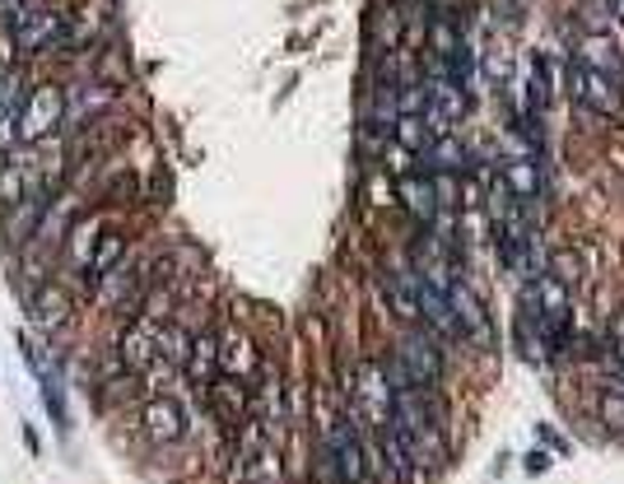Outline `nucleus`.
Wrapping results in <instances>:
<instances>
[{"instance_id":"6","label":"nucleus","mask_w":624,"mask_h":484,"mask_svg":"<svg viewBox=\"0 0 624 484\" xmlns=\"http://www.w3.org/2000/svg\"><path fill=\"white\" fill-rule=\"evenodd\" d=\"M568 98L578 102V108H587V112H597V117H611V112H620V84L611 80V75H601V71H587L583 61H574L568 65Z\"/></svg>"},{"instance_id":"13","label":"nucleus","mask_w":624,"mask_h":484,"mask_svg":"<svg viewBox=\"0 0 624 484\" xmlns=\"http://www.w3.org/2000/svg\"><path fill=\"white\" fill-rule=\"evenodd\" d=\"M205 396H211V410H215V420L224 428H242V424H248L252 396H248V383H242V377H215Z\"/></svg>"},{"instance_id":"16","label":"nucleus","mask_w":624,"mask_h":484,"mask_svg":"<svg viewBox=\"0 0 624 484\" xmlns=\"http://www.w3.org/2000/svg\"><path fill=\"white\" fill-rule=\"evenodd\" d=\"M396 196H401V205H406V210L420 219V223L439 219V186H433L429 172H406V178L396 182Z\"/></svg>"},{"instance_id":"23","label":"nucleus","mask_w":624,"mask_h":484,"mask_svg":"<svg viewBox=\"0 0 624 484\" xmlns=\"http://www.w3.org/2000/svg\"><path fill=\"white\" fill-rule=\"evenodd\" d=\"M24 84H20V75H10V71H0V141H14V117H20V108H24Z\"/></svg>"},{"instance_id":"2","label":"nucleus","mask_w":624,"mask_h":484,"mask_svg":"<svg viewBox=\"0 0 624 484\" xmlns=\"http://www.w3.org/2000/svg\"><path fill=\"white\" fill-rule=\"evenodd\" d=\"M61 126H65V89L61 84H38V89L24 98L20 117H14V141L33 149V145H47Z\"/></svg>"},{"instance_id":"12","label":"nucleus","mask_w":624,"mask_h":484,"mask_svg":"<svg viewBox=\"0 0 624 484\" xmlns=\"http://www.w3.org/2000/svg\"><path fill=\"white\" fill-rule=\"evenodd\" d=\"M47 210H51V186H33L28 196H20L10 205V219H5V233L20 242H33L43 233V219H47Z\"/></svg>"},{"instance_id":"14","label":"nucleus","mask_w":624,"mask_h":484,"mask_svg":"<svg viewBox=\"0 0 624 484\" xmlns=\"http://www.w3.org/2000/svg\"><path fill=\"white\" fill-rule=\"evenodd\" d=\"M159 326L164 322H135L127 336H121L117 344V359H121V368H131V373H145L159 363Z\"/></svg>"},{"instance_id":"31","label":"nucleus","mask_w":624,"mask_h":484,"mask_svg":"<svg viewBox=\"0 0 624 484\" xmlns=\"http://www.w3.org/2000/svg\"><path fill=\"white\" fill-rule=\"evenodd\" d=\"M620 383H624V368H620Z\"/></svg>"},{"instance_id":"1","label":"nucleus","mask_w":624,"mask_h":484,"mask_svg":"<svg viewBox=\"0 0 624 484\" xmlns=\"http://www.w3.org/2000/svg\"><path fill=\"white\" fill-rule=\"evenodd\" d=\"M392 434L406 443L415 465H439L447 457V414L433 401V387L396 391L392 401Z\"/></svg>"},{"instance_id":"17","label":"nucleus","mask_w":624,"mask_h":484,"mask_svg":"<svg viewBox=\"0 0 624 484\" xmlns=\"http://www.w3.org/2000/svg\"><path fill=\"white\" fill-rule=\"evenodd\" d=\"M578 61L587 65V71H601V75H611L615 84L624 80V61H620V47L605 38V33H587V38L578 43Z\"/></svg>"},{"instance_id":"18","label":"nucleus","mask_w":624,"mask_h":484,"mask_svg":"<svg viewBox=\"0 0 624 484\" xmlns=\"http://www.w3.org/2000/svg\"><path fill=\"white\" fill-rule=\"evenodd\" d=\"M256 368H262V359H256L252 340L242 336V331H233L229 340H219V373L224 377H242V383H248Z\"/></svg>"},{"instance_id":"24","label":"nucleus","mask_w":624,"mask_h":484,"mask_svg":"<svg viewBox=\"0 0 624 484\" xmlns=\"http://www.w3.org/2000/svg\"><path fill=\"white\" fill-rule=\"evenodd\" d=\"M597 414H601V424L611 428V434H624V383L601 387V396H597Z\"/></svg>"},{"instance_id":"25","label":"nucleus","mask_w":624,"mask_h":484,"mask_svg":"<svg viewBox=\"0 0 624 484\" xmlns=\"http://www.w3.org/2000/svg\"><path fill=\"white\" fill-rule=\"evenodd\" d=\"M545 102H550V65L536 57V61H531V75H527V112L541 117Z\"/></svg>"},{"instance_id":"10","label":"nucleus","mask_w":624,"mask_h":484,"mask_svg":"<svg viewBox=\"0 0 624 484\" xmlns=\"http://www.w3.org/2000/svg\"><path fill=\"white\" fill-rule=\"evenodd\" d=\"M24 307H28V317L38 322L43 331H61V326L71 322V293H65L57 280L24 289Z\"/></svg>"},{"instance_id":"4","label":"nucleus","mask_w":624,"mask_h":484,"mask_svg":"<svg viewBox=\"0 0 624 484\" xmlns=\"http://www.w3.org/2000/svg\"><path fill=\"white\" fill-rule=\"evenodd\" d=\"M322 475L332 484H369V452L355 424H332L322 438Z\"/></svg>"},{"instance_id":"21","label":"nucleus","mask_w":624,"mask_h":484,"mask_svg":"<svg viewBox=\"0 0 624 484\" xmlns=\"http://www.w3.org/2000/svg\"><path fill=\"white\" fill-rule=\"evenodd\" d=\"M192 331L178 322H164L159 326V363L164 368H187V359H192Z\"/></svg>"},{"instance_id":"9","label":"nucleus","mask_w":624,"mask_h":484,"mask_svg":"<svg viewBox=\"0 0 624 484\" xmlns=\"http://www.w3.org/2000/svg\"><path fill=\"white\" fill-rule=\"evenodd\" d=\"M355 401H359V414L369 420V428L392 424V401H396V391L387 387L383 363H363V368H359V391H355Z\"/></svg>"},{"instance_id":"3","label":"nucleus","mask_w":624,"mask_h":484,"mask_svg":"<svg viewBox=\"0 0 624 484\" xmlns=\"http://www.w3.org/2000/svg\"><path fill=\"white\" fill-rule=\"evenodd\" d=\"M5 28H10L14 51H24V57H38V51H51V47H61L65 38H71V20H65L61 10H51L47 0L20 10Z\"/></svg>"},{"instance_id":"30","label":"nucleus","mask_w":624,"mask_h":484,"mask_svg":"<svg viewBox=\"0 0 624 484\" xmlns=\"http://www.w3.org/2000/svg\"><path fill=\"white\" fill-rule=\"evenodd\" d=\"M605 14H611V20H620V24H624V0H605Z\"/></svg>"},{"instance_id":"20","label":"nucleus","mask_w":624,"mask_h":484,"mask_svg":"<svg viewBox=\"0 0 624 484\" xmlns=\"http://www.w3.org/2000/svg\"><path fill=\"white\" fill-rule=\"evenodd\" d=\"M499 178L508 182V192L517 196V205H527V201L541 196V168H536V159H508Z\"/></svg>"},{"instance_id":"8","label":"nucleus","mask_w":624,"mask_h":484,"mask_svg":"<svg viewBox=\"0 0 624 484\" xmlns=\"http://www.w3.org/2000/svg\"><path fill=\"white\" fill-rule=\"evenodd\" d=\"M415 299H420L424 331H433L439 340H461V322L453 313V303H447V289L439 280H429L424 270H420V280H415Z\"/></svg>"},{"instance_id":"19","label":"nucleus","mask_w":624,"mask_h":484,"mask_svg":"<svg viewBox=\"0 0 624 484\" xmlns=\"http://www.w3.org/2000/svg\"><path fill=\"white\" fill-rule=\"evenodd\" d=\"M466 168V149H461V141L457 135H439V141H429L424 149H420V172H461Z\"/></svg>"},{"instance_id":"26","label":"nucleus","mask_w":624,"mask_h":484,"mask_svg":"<svg viewBox=\"0 0 624 484\" xmlns=\"http://www.w3.org/2000/svg\"><path fill=\"white\" fill-rule=\"evenodd\" d=\"M605 359H615V368H624V313H615L605 322Z\"/></svg>"},{"instance_id":"28","label":"nucleus","mask_w":624,"mask_h":484,"mask_svg":"<svg viewBox=\"0 0 624 484\" xmlns=\"http://www.w3.org/2000/svg\"><path fill=\"white\" fill-rule=\"evenodd\" d=\"M28 5H38V0H0V20H14V14H20V10H28Z\"/></svg>"},{"instance_id":"7","label":"nucleus","mask_w":624,"mask_h":484,"mask_svg":"<svg viewBox=\"0 0 624 484\" xmlns=\"http://www.w3.org/2000/svg\"><path fill=\"white\" fill-rule=\"evenodd\" d=\"M447 303H453V313L461 322V340H476V344H494V322H490V307H484V299L461 280V275H453L447 280Z\"/></svg>"},{"instance_id":"11","label":"nucleus","mask_w":624,"mask_h":484,"mask_svg":"<svg viewBox=\"0 0 624 484\" xmlns=\"http://www.w3.org/2000/svg\"><path fill=\"white\" fill-rule=\"evenodd\" d=\"M141 424H145V434L154 443H182L187 438V410L182 401H172V396H149L145 410H141Z\"/></svg>"},{"instance_id":"29","label":"nucleus","mask_w":624,"mask_h":484,"mask_svg":"<svg viewBox=\"0 0 624 484\" xmlns=\"http://www.w3.org/2000/svg\"><path fill=\"white\" fill-rule=\"evenodd\" d=\"M527 471H531V475L550 471V457H545V452H531V457H527Z\"/></svg>"},{"instance_id":"27","label":"nucleus","mask_w":624,"mask_h":484,"mask_svg":"<svg viewBox=\"0 0 624 484\" xmlns=\"http://www.w3.org/2000/svg\"><path fill=\"white\" fill-rule=\"evenodd\" d=\"M377 33L387 38V47L396 51V43H401V10L396 5H387V14H383V24H377Z\"/></svg>"},{"instance_id":"5","label":"nucleus","mask_w":624,"mask_h":484,"mask_svg":"<svg viewBox=\"0 0 624 484\" xmlns=\"http://www.w3.org/2000/svg\"><path fill=\"white\" fill-rule=\"evenodd\" d=\"M396 359L401 368L410 373L415 387H439L443 373H447V359H443V344L433 331H410L401 344H396Z\"/></svg>"},{"instance_id":"15","label":"nucleus","mask_w":624,"mask_h":484,"mask_svg":"<svg viewBox=\"0 0 624 484\" xmlns=\"http://www.w3.org/2000/svg\"><path fill=\"white\" fill-rule=\"evenodd\" d=\"M121 256H127V238H121L117 229H108V233H98L94 238V252H89V262H84L80 266V285L84 289H98V280H103V275H108V270H117L121 266Z\"/></svg>"},{"instance_id":"22","label":"nucleus","mask_w":624,"mask_h":484,"mask_svg":"<svg viewBox=\"0 0 624 484\" xmlns=\"http://www.w3.org/2000/svg\"><path fill=\"white\" fill-rule=\"evenodd\" d=\"M219 373V336L201 331L192 340V359H187V377H196V383H215Z\"/></svg>"}]
</instances>
